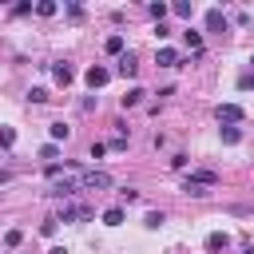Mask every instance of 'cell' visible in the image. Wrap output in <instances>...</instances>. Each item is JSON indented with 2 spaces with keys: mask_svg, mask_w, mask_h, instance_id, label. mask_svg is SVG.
<instances>
[{
  "mask_svg": "<svg viewBox=\"0 0 254 254\" xmlns=\"http://www.w3.org/2000/svg\"><path fill=\"white\" fill-rule=\"evenodd\" d=\"M214 183H218V171H194V175L183 179V194H190V198H206Z\"/></svg>",
  "mask_w": 254,
  "mask_h": 254,
  "instance_id": "1",
  "label": "cell"
},
{
  "mask_svg": "<svg viewBox=\"0 0 254 254\" xmlns=\"http://www.w3.org/2000/svg\"><path fill=\"white\" fill-rule=\"evenodd\" d=\"M111 183H115V179H111L107 171H95V167H91V171H75V187H79V190H107Z\"/></svg>",
  "mask_w": 254,
  "mask_h": 254,
  "instance_id": "2",
  "label": "cell"
},
{
  "mask_svg": "<svg viewBox=\"0 0 254 254\" xmlns=\"http://www.w3.org/2000/svg\"><path fill=\"white\" fill-rule=\"evenodd\" d=\"M87 218H91V206H83V202H64L56 222H87Z\"/></svg>",
  "mask_w": 254,
  "mask_h": 254,
  "instance_id": "3",
  "label": "cell"
},
{
  "mask_svg": "<svg viewBox=\"0 0 254 254\" xmlns=\"http://www.w3.org/2000/svg\"><path fill=\"white\" fill-rule=\"evenodd\" d=\"M214 115H218V123H222V127H234V123H242V119H246V111H242L238 103H218V107H214Z\"/></svg>",
  "mask_w": 254,
  "mask_h": 254,
  "instance_id": "4",
  "label": "cell"
},
{
  "mask_svg": "<svg viewBox=\"0 0 254 254\" xmlns=\"http://www.w3.org/2000/svg\"><path fill=\"white\" fill-rule=\"evenodd\" d=\"M75 190H79V187H75V171H71V175H64V179H56L48 194H52V198H71Z\"/></svg>",
  "mask_w": 254,
  "mask_h": 254,
  "instance_id": "5",
  "label": "cell"
},
{
  "mask_svg": "<svg viewBox=\"0 0 254 254\" xmlns=\"http://www.w3.org/2000/svg\"><path fill=\"white\" fill-rule=\"evenodd\" d=\"M155 64H159V67H183V56H179L175 48H159V52H155Z\"/></svg>",
  "mask_w": 254,
  "mask_h": 254,
  "instance_id": "6",
  "label": "cell"
},
{
  "mask_svg": "<svg viewBox=\"0 0 254 254\" xmlns=\"http://www.w3.org/2000/svg\"><path fill=\"white\" fill-rule=\"evenodd\" d=\"M83 79H87V87H91V91H95V87H103V83H107V79H111V71H107V67H99V64H91V67H87V75H83Z\"/></svg>",
  "mask_w": 254,
  "mask_h": 254,
  "instance_id": "7",
  "label": "cell"
},
{
  "mask_svg": "<svg viewBox=\"0 0 254 254\" xmlns=\"http://www.w3.org/2000/svg\"><path fill=\"white\" fill-rule=\"evenodd\" d=\"M206 28H210V32H226V12H222V8H210V12H206Z\"/></svg>",
  "mask_w": 254,
  "mask_h": 254,
  "instance_id": "8",
  "label": "cell"
},
{
  "mask_svg": "<svg viewBox=\"0 0 254 254\" xmlns=\"http://www.w3.org/2000/svg\"><path fill=\"white\" fill-rule=\"evenodd\" d=\"M52 75H56V83H60V87H67V83L75 79V71H71V64H52Z\"/></svg>",
  "mask_w": 254,
  "mask_h": 254,
  "instance_id": "9",
  "label": "cell"
},
{
  "mask_svg": "<svg viewBox=\"0 0 254 254\" xmlns=\"http://www.w3.org/2000/svg\"><path fill=\"white\" fill-rule=\"evenodd\" d=\"M115 71H119L123 79H131V75L139 71V64H135V56H131V52H127V56H119V67H115Z\"/></svg>",
  "mask_w": 254,
  "mask_h": 254,
  "instance_id": "10",
  "label": "cell"
},
{
  "mask_svg": "<svg viewBox=\"0 0 254 254\" xmlns=\"http://www.w3.org/2000/svg\"><path fill=\"white\" fill-rule=\"evenodd\" d=\"M103 226H123V206H107L103 210Z\"/></svg>",
  "mask_w": 254,
  "mask_h": 254,
  "instance_id": "11",
  "label": "cell"
},
{
  "mask_svg": "<svg viewBox=\"0 0 254 254\" xmlns=\"http://www.w3.org/2000/svg\"><path fill=\"white\" fill-rule=\"evenodd\" d=\"M171 12H175L179 20H190V16H194V8H190V0H175V4H171Z\"/></svg>",
  "mask_w": 254,
  "mask_h": 254,
  "instance_id": "12",
  "label": "cell"
},
{
  "mask_svg": "<svg viewBox=\"0 0 254 254\" xmlns=\"http://www.w3.org/2000/svg\"><path fill=\"white\" fill-rule=\"evenodd\" d=\"M143 95H147L143 87H127V95H123V107H139V103H143Z\"/></svg>",
  "mask_w": 254,
  "mask_h": 254,
  "instance_id": "13",
  "label": "cell"
},
{
  "mask_svg": "<svg viewBox=\"0 0 254 254\" xmlns=\"http://www.w3.org/2000/svg\"><path fill=\"white\" fill-rule=\"evenodd\" d=\"M183 40H187V48H190L194 56L202 52V36H198V32H190V28H187V32H183Z\"/></svg>",
  "mask_w": 254,
  "mask_h": 254,
  "instance_id": "14",
  "label": "cell"
},
{
  "mask_svg": "<svg viewBox=\"0 0 254 254\" xmlns=\"http://www.w3.org/2000/svg\"><path fill=\"white\" fill-rule=\"evenodd\" d=\"M48 135H52V143H60V139H67V135H71V127H67V123H52V127H48Z\"/></svg>",
  "mask_w": 254,
  "mask_h": 254,
  "instance_id": "15",
  "label": "cell"
},
{
  "mask_svg": "<svg viewBox=\"0 0 254 254\" xmlns=\"http://www.w3.org/2000/svg\"><path fill=\"white\" fill-rule=\"evenodd\" d=\"M222 246H226V234H222V230L206 234V250H210V254H214V250H222Z\"/></svg>",
  "mask_w": 254,
  "mask_h": 254,
  "instance_id": "16",
  "label": "cell"
},
{
  "mask_svg": "<svg viewBox=\"0 0 254 254\" xmlns=\"http://www.w3.org/2000/svg\"><path fill=\"white\" fill-rule=\"evenodd\" d=\"M107 56H123V36H107Z\"/></svg>",
  "mask_w": 254,
  "mask_h": 254,
  "instance_id": "17",
  "label": "cell"
},
{
  "mask_svg": "<svg viewBox=\"0 0 254 254\" xmlns=\"http://www.w3.org/2000/svg\"><path fill=\"white\" fill-rule=\"evenodd\" d=\"M218 135H222V143H230V147L242 139V131H238V127H218Z\"/></svg>",
  "mask_w": 254,
  "mask_h": 254,
  "instance_id": "18",
  "label": "cell"
},
{
  "mask_svg": "<svg viewBox=\"0 0 254 254\" xmlns=\"http://www.w3.org/2000/svg\"><path fill=\"white\" fill-rule=\"evenodd\" d=\"M143 226H147V230H159V226H163V210H147Z\"/></svg>",
  "mask_w": 254,
  "mask_h": 254,
  "instance_id": "19",
  "label": "cell"
},
{
  "mask_svg": "<svg viewBox=\"0 0 254 254\" xmlns=\"http://www.w3.org/2000/svg\"><path fill=\"white\" fill-rule=\"evenodd\" d=\"M147 12H151V16H155V20H159V24H163V16H167V12H171V8H167V4H163V0H155V4H147Z\"/></svg>",
  "mask_w": 254,
  "mask_h": 254,
  "instance_id": "20",
  "label": "cell"
},
{
  "mask_svg": "<svg viewBox=\"0 0 254 254\" xmlns=\"http://www.w3.org/2000/svg\"><path fill=\"white\" fill-rule=\"evenodd\" d=\"M12 143H16V127H0V147L8 151Z\"/></svg>",
  "mask_w": 254,
  "mask_h": 254,
  "instance_id": "21",
  "label": "cell"
},
{
  "mask_svg": "<svg viewBox=\"0 0 254 254\" xmlns=\"http://www.w3.org/2000/svg\"><path fill=\"white\" fill-rule=\"evenodd\" d=\"M36 16H56V0H40L36 4Z\"/></svg>",
  "mask_w": 254,
  "mask_h": 254,
  "instance_id": "22",
  "label": "cell"
},
{
  "mask_svg": "<svg viewBox=\"0 0 254 254\" xmlns=\"http://www.w3.org/2000/svg\"><path fill=\"white\" fill-rule=\"evenodd\" d=\"M28 103H48V91H44V87H32V91H28Z\"/></svg>",
  "mask_w": 254,
  "mask_h": 254,
  "instance_id": "23",
  "label": "cell"
},
{
  "mask_svg": "<svg viewBox=\"0 0 254 254\" xmlns=\"http://www.w3.org/2000/svg\"><path fill=\"white\" fill-rule=\"evenodd\" d=\"M20 242H24V230H8L4 234V246H20Z\"/></svg>",
  "mask_w": 254,
  "mask_h": 254,
  "instance_id": "24",
  "label": "cell"
},
{
  "mask_svg": "<svg viewBox=\"0 0 254 254\" xmlns=\"http://www.w3.org/2000/svg\"><path fill=\"white\" fill-rule=\"evenodd\" d=\"M56 155H60L56 143H44V147H40V159H56Z\"/></svg>",
  "mask_w": 254,
  "mask_h": 254,
  "instance_id": "25",
  "label": "cell"
},
{
  "mask_svg": "<svg viewBox=\"0 0 254 254\" xmlns=\"http://www.w3.org/2000/svg\"><path fill=\"white\" fill-rule=\"evenodd\" d=\"M28 12H36V8H32V4H28V0H20V4H16V8H12V16H28Z\"/></svg>",
  "mask_w": 254,
  "mask_h": 254,
  "instance_id": "26",
  "label": "cell"
},
{
  "mask_svg": "<svg viewBox=\"0 0 254 254\" xmlns=\"http://www.w3.org/2000/svg\"><path fill=\"white\" fill-rule=\"evenodd\" d=\"M56 226H60V222H56V218H48V222L40 226V234H44V238H52V234H56Z\"/></svg>",
  "mask_w": 254,
  "mask_h": 254,
  "instance_id": "27",
  "label": "cell"
},
{
  "mask_svg": "<svg viewBox=\"0 0 254 254\" xmlns=\"http://www.w3.org/2000/svg\"><path fill=\"white\" fill-rule=\"evenodd\" d=\"M107 147H111V151H127V139H123V135H115V139H111Z\"/></svg>",
  "mask_w": 254,
  "mask_h": 254,
  "instance_id": "28",
  "label": "cell"
},
{
  "mask_svg": "<svg viewBox=\"0 0 254 254\" xmlns=\"http://www.w3.org/2000/svg\"><path fill=\"white\" fill-rule=\"evenodd\" d=\"M107 155V143H91V159H103Z\"/></svg>",
  "mask_w": 254,
  "mask_h": 254,
  "instance_id": "29",
  "label": "cell"
},
{
  "mask_svg": "<svg viewBox=\"0 0 254 254\" xmlns=\"http://www.w3.org/2000/svg\"><path fill=\"white\" fill-rule=\"evenodd\" d=\"M4 183H12V175H8V171H0V187H4Z\"/></svg>",
  "mask_w": 254,
  "mask_h": 254,
  "instance_id": "30",
  "label": "cell"
},
{
  "mask_svg": "<svg viewBox=\"0 0 254 254\" xmlns=\"http://www.w3.org/2000/svg\"><path fill=\"white\" fill-rule=\"evenodd\" d=\"M242 87H254V75H242Z\"/></svg>",
  "mask_w": 254,
  "mask_h": 254,
  "instance_id": "31",
  "label": "cell"
},
{
  "mask_svg": "<svg viewBox=\"0 0 254 254\" xmlns=\"http://www.w3.org/2000/svg\"><path fill=\"white\" fill-rule=\"evenodd\" d=\"M48 254H67V250H64V246H52V250H48Z\"/></svg>",
  "mask_w": 254,
  "mask_h": 254,
  "instance_id": "32",
  "label": "cell"
},
{
  "mask_svg": "<svg viewBox=\"0 0 254 254\" xmlns=\"http://www.w3.org/2000/svg\"><path fill=\"white\" fill-rule=\"evenodd\" d=\"M250 64H254V52H250Z\"/></svg>",
  "mask_w": 254,
  "mask_h": 254,
  "instance_id": "33",
  "label": "cell"
},
{
  "mask_svg": "<svg viewBox=\"0 0 254 254\" xmlns=\"http://www.w3.org/2000/svg\"><path fill=\"white\" fill-rule=\"evenodd\" d=\"M246 254H254V250H246Z\"/></svg>",
  "mask_w": 254,
  "mask_h": 254,
  "instance_id": "34",
  "label": "cell"
}]
</instances>
